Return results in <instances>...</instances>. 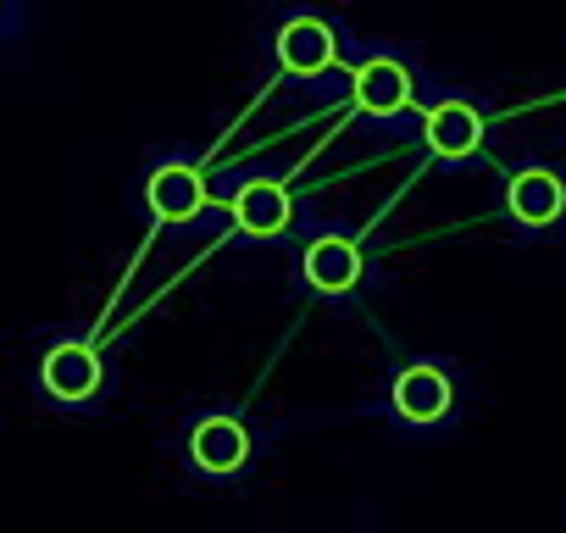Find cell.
I'll return each instance as SVG.
<instances>
[{
	"label": "cell",
	"instance_id": "obj_9",
	"mask_svg": "<svg viewBox=\"0 0 566 533\" xmlns=\"http://www.w3.org/2000/svg\"><path fill=\"white\" fill-rule=\"evenodd\" d=\"M505 206L522 228H549L560 211H566V184L549 173V167H522L505 189Z\"/></svg>",
	"mask_w": 566,
	"mask_h": 533
},
{
	"label": "cell",
	"instance_id": "obj_1",
	"mask_svg": "<svg viewBox=\"0 0 566 533\" xmlns=\"http://www.w3.org/2000/svg\"><path fill=\"white\" fill-rule=\"evenodd\" d=\"M34 384H40V395H45L51 406L84 411V406H95V400L106 395V356H101L90 339L62 334V339H51V345L40 351Z\"/></svg>",
	"mask_w": 566,
	"mask_h": 533
},
{
	"label": "cell",
	"instance_id": "obj_3",
	"mask_svg": "<svg viewBox=\"0 0 566 533\" xmlns=\"http://www.w3.org/2000/svg\"><path fill=\"white\" fill-rule=\"evenodd\" d=\"M350 95H356V112H361V117H378V123L411 112V101H417L411 73H406L395 56H367V62L350 73Z\"/></svg>",
	"mask_w": 566,
	"mask_h": 533
},
{
	"label": "cell",
	"instance_id": "obj_4",
	"mask_svg": "<svg viewBox=\"0 0 566 533\" xmlns=\"http://www.w3.org/2000/svg\"><path fill=\"white\" fill-rule=\"evenodd\" d=\"M277 62L290 67L295 79H317L339 62V45H334V29L323 18H290L277 29Z\"/></svg>",
	"mask_w": 566,
	"mask_h": 533
},
{
	"label": "cell",
	"instance_id": "obj_11",
	"mask_svg": "<svg viewBox=\"0 0 566 533\" xmlns=\"http://www.w3.org/2000/svg\"><path fill=\"white\" fill-rule=\"evenodd\" d=\"M7 29H12V7H0V40H7Z\"/></svg>",
	"mask_w": 566,
	"mask_h": 533
},
{
	"label": "cell",
	"instance_id": "obj_2",
	"mask_svg": "<svg viewBox=\"0 0 566 533\" xmlns=\"http://www.w3.org/2000/svg\"><path fill=\"white\" fill-rule=\"evenodd\" d=\"M206 200H211L206 173L189 167V161H178V156H167V161L145 178V206H150L156 222H195V217L206 211Z\"/></svg>",
	"mask_w": 566,
	"mask_h": 533
},
{
	"label": "cell",
	"instance_id": "obj_8",
	"mask_svg": "<svg viewBox=\"0 0 566 533\" xmlns=\"http://www.w3.org/2000/svg\"><path fill=\"white\" fill-rule=\"evenodd\" d=\"M422 139L439 161H467L478 145H483V117L467 106V101H439L428 117H422Z\"/></svg>",
	"mask_w": 566,
	"mask_h": 533
},
{
	"label": "cell",
	"instance_id": "obj_10",
	"mask_svg": "<svg viewBox=\"0 0 566 533\" xmlns=\"http://www.w3.org/2000/svg\"><path fill=\"white\" fill-rule=\"evenodd\" d=\"M395 411H400L406 422H417V428L444 422V417H450V378H444L439 367H428V362L406 367V373L395 378Z\"/></svg>",
	"mask_w": 566,
	"mask_h": 533
},
{
	"label": "cell",
	"instance_id": "obj_7",
	"mask_svg": "<svg viewBox=\"0 0 566 533\" xmlns=\"http://www.w3.org/2000/svg\"><path fill=\"white\" fill-rule=\"evenodd\" d=\"M290 217H295V200H290V189H283L277 178H250V184H239V195H233V222H239L244 233L277 239L283 228H290Z\"/></svg>",
	"mask_w": 566,
	"mask_h": 533
},
{
	"label": "cell",
	"instance_id": "obj_5",
	"mask_svg": "<svg viewBox=\"0 0 566 533\" xmlns=\"http://www.w3.org/2000/svg\"><path fill=\"white\" fill-rule=\"evenodd\" d=\"M361 273H367V261L345 233H323L306 244V284L317 295H350L361 284Z\"/></svg>",
	"mask_w": 566,
	"mask_h": 533
},
{
	"label": "cell",
	"instance_id": "obj_6",
	"mask_svg": "<svg viewBox=\"0 0 566 533\" xmlns=\"http://www.w3.org/2000/svg\"><path fill=\"white\" fill-rule=\"evenodd\" d=\"M189 456H195L200 472L228 478V472H239L250 461V433H244L239 417H200L195 433H189Z\"/></svg>",
	"mask_w": 566,
	"mask_h": 533
}]
</instances>
